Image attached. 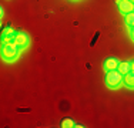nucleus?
<instances>
[{
	"mask_svg": "<svg viewBox=\"0 0 134 128\" xmlns=\"http://www.w3.org/2000/svg\"><path fill=\"white\" fill-rule=\"evenodd\" d=\"M130 30V37H131V40L134 41V27H131V28H129Z\"/></svg>",
	"mask_w": 134,
	"mask_h": 128,
	"instance_id": "nucleus-11",
	"label": "nucleus"
},
{
	"mask_svg": "<svg viewBox=\"0 0 134 128\" xmlns=\"http://www.w3.org/2000/svg\"><path fill=\"white\" fill-rule=\"evenodd\" d=\"M130 63H131V71H134V60H133V61H130Z\"/></svg>",
	"mask_w": 134,
	"mask_h": 128,
	"instance_id": "nucleus-13",
	"label": "nucleus"
},
{
	"mask_svg": "<svg viewBox=\"0 0 134 128\" xmlns=\"http://www.w3.org/2000/svg\"><path fill=\"white\" fill-rule=\"evenodd\" d=\"M13 41L20 47V49H26L29 44H30V37H29V34L23 33V31H17Z\"/></svg>",
	"mask_w": 134,
	"mask_h": 128,
	"instance_id": "nucleus-3",
	"label": "nucleus"
},
{
	"mask_svg": "<svg viewBox=\"0 0 134 128\" xmlns=\"http://www.w3.org/2000/svg\"><path fill=\"white\" fill-rule=\"evenodd\" d=\"M0 16H2V17H3V16H4V9H0Z\"/></svg>",
	"mask_w": 134,
	"mask_h": 128,
	"instance_id": "nucleus-12",
	"label": "nucleus"
},
{
	"mask_svg": "<svg viewBox=\"0 0 134 128\" xmlns=\"http://www.w3.org/2000/svg\"><path fill=\"white\" fill-rule=\"evenodd\" d=\"M119 11L123 16L129 14V13L134 11V3H131L130 0H121L120 4H119Z\"/></svg>",
	"mask_w": 134,
	"mask_h": 128,
	"instance_id": "nucleus-4",
	"label": "nucleus"
},
{
	"mask_svg": "<svg viewBox=\"0 0 134 128\" xmlns=\"http://www.w3.org/2000/svg\"><path fill=\"white\" fill-rule=\"evenodd\" d=\"M123 78L124 75L119 70H110V71H106L104 81H106V85L108 88H117L123 84Z\"/></svg>",
	"mask_w": 134,
	"mask_h": 128,
	"instance_id": "nucleus-2",
	"label": "nucleus"
},
{
	"mask_svg": "<svg viewBox=\"0 0 134 128\" xmlns=\"http://www.w3.org/2000/svg\"><path fill=\"white\" fill-rule=\"evenodd\" d=\"M123 84L129 88H134V71H130L124 75L123 78Z\"/></svg>",
	"mask_w": 134,
	"mask_h": 128,
	"instance_id": "nucleus-7",
	"label": "nucleus"
},
{
	"mask_svg": "<svg viewBox=\"0 0 134 128\" xmlns=\"http://www.w3.org/2000/svg\"><path fill=\"white\" fill-rule=\"evenodd\" d=\"M124 21H126V26L129 28L134 27V11H131V13H129V14L124 16Z\"/></svg>",
	"mask_w": 134,
	"mask_h": 128,
	"instance_id": "nucleus-9",
	"label": "nucleus"
},
{
	"mask_svg": "<svg viewBox=\"0 0 134 128\" xmlns=\"http://www.w3.org/2000/svg\"><path fill=\"white\" fill-rule=\"evenodd\" d=\"M16 36V31L13 30V27H6L2 33V43H9V41H13Z\"/></svg>",
	"mask_w": 134,
	"mask_h": 128,
	"instance_id": "nucleus-6",
	"label": "nucleus"
},
{
	"mask_svg": "<svg viewBox=\"0 0 134 128\" xmlns=\"http://www.w3.org/2000/svg\"><path fill=\"white\" fill-rule=\"evenodd\" d=\"M119 64H120V61L116 59V57H108V59L104 60L103 67H104L106 71H110V70H117L119 68Z\"/></svg>",
	"mask_w": 134,
	"mask_h": 128,
	"instance_id": "nucleus-5",
	"label": "nucleus"
},
{
	"mask_svg": "<svg viewBox=\"0 0 134 128\" xmlns=\"http://www.w3.org/2000/svg\"><path fill=\"white\" fill-rule=\"evenodd\" d=\"M76 125V123L73 120H70V118H64V120L62 121V127L63 128H73Z\"/></svg>",
	"mask_w": 134,
	"mask_h": 128,
	"instance_id": "nucleus-10",
	"label": "nucleus"
},
{
	"mask_svg": "<svg viewBox=\"0 0 134 128\" xmlns=\"http://www.w3.org/2000/svg\"><path fill=\"white\" fill-rule=\"evenodd\" d=\"M20 47L14 43V41H9V43H3L2 46V57L6 61H13L20 54Z\"/></svg>",
	"mask_w": 134,
	"mask_h": 128,
	"instance_id": "nucleus-1",
	"label": "nucleus"
},
{
	"mask_svg": "<svg viewBox=\"0 0 134 128\" xmlns=\"http://www.w3.org/2000/svg\"><path fill=\"white\" fill-rule=\"evenodd\" d=\"M120 2H121V0H116V3H117V6H119V4H120Z\"/></svg>",
	"mask_w": 134,
	"mask_h": 128,
	"instance_id": "nucleus-14",
	"label": "nucleus"
},
{
	"mask_svg": "<svg viewBox=\"0 0 134 128\" xmlns=\"http://www.w3.org/2000/svg\"><path fill=\"white\" fill-rule=\"evenodd\" d=\"M117 70H119L123 75H126L127 73L131 71V63H130V61H120L119 68H117Z\"/></svg>",
	"mask_w": 134,
	"mask_h": 128,
	"instance_id": "nucleus-8",
	"label": "nucleus"
},
{
	"mask_svg": "<svg viewBox=\"0 0 134 128\" xmlns=\"http://www.w3.org/2000/svg\"><path fill=\"white\" fill-rule=\"evenodd\" d=\"M130 2H131V3H134V0H130Z\"/></svg>",
	"mask_w": 134,
	"mask_h": 128,
	"instance_id": "nucleus-15",
	"label": "nucleus"
}]
</instances>
